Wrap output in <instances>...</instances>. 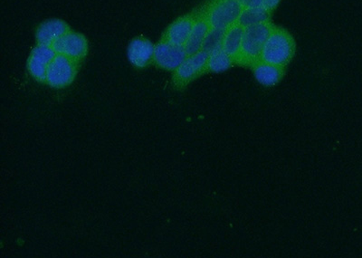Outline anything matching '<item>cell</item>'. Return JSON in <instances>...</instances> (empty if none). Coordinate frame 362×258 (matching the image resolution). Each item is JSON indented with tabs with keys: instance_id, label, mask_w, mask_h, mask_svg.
I'll list each match as a JSON object with an SVG mask.
<instances>
[{
	"instance_id": "obj_15",
	"label": "cell",
	"mask_w": 362,
	"mask_h": 258,
	"mask_svg": "<svg viewBox=\"0 0 362 258\" xmlns=\"http://www.w3.org/2000/svg\"><path fill=\"white\" fill-rule=\"evenodd\" d=\"M270 13L263 8H244L238 23L243 28L252 27V25L263 24L269 21Z\"/></svg>"
},
{
	"instance_id": "obj_9",
	"label": "cell",
	"mask_w": 362,
	"mask_h": 258,
	"mask_svg": "<svg viewBox=\"0 0 362 258\" xmlns=\"http://www.w3.org/2000/svg\"><path fill=\"white\" fill-rule=\"evenodd\" d=\"M155 47L151 42L138 37L128 47V58L136 67H144L154 58Z\"/></svg>"
},
{
	"instance_id": "obj_3",
	"label": "cell",
	"mask_w": 362,
	"mask_h": 258,
	"mask_svg": "<svg viewBox=\"0 0 362 258\" xmlns=\"http://www.w3.org/2000/svg\"><path fill=\"white\" fill-rule=\"evenodd\" d=\"M245 6L238 0H218L209 9L208 22L211 28L226 30L238 23Z\"/></svg>"
},
{
	"instance_id": "obj_12",
	"label": "cell",
	"mask_w": 362,
	"mask_h": 258,
	"mask_svg": "<svg viewBox=\"0 0 362 258\" xmlns=\"http://www.w3.org/2000/svg\"><path fill=\"white\" fill-rule=\"evenodd\" d=\"M194 23L195 22L193 19L189 17L182 18L174 22L168 29L167 41L176 46L185 47L192 33Z\"/></svg>"
},
{
	"instance_id": "obj_10",
	"label": "cell",
	"mask_w": 362,
	"mask_h": 258,
	"mask_svg": "<svg viewBox=\"0 0 362 258\" xmlns=\"http://www.w3.org/2000/svg\"><path fill=\"white\" fill-rule=\"evenodd\" d=\"M68 32L67 25L58 19L44 22L37 28V40L40 45L53 46L54 42Z\"/></svg>"
},
{
	"instance_id": "obj_7",
	"label": "cell",
	"mask_w": 362,
	"mask_h": 258,
	"mask_svg": "<svg viewBox=\"0 0 362 258\" xmlns=\"http://www.w3.org/2000/svg\"><path fill=\"white\" fill-rule=\"evenodd\" d=\"M57 52L53 47L40 45L31 53L28 61L29 73L34 78L45 81L48 67L56 57Z\"/></svg>"
},
{
	"instance_id": "obj_4",
	"label": "cell",
	"mask_w": 362,
	"mask_h": 258,
	"mask_svg": "<svg viewBox=\"0 0 362 258\" xmlns=\"http://www.w3.org/2000/svg\"><path fill=\"white\" fill-rule=\"evenodd\" d=\"M76 73L74 60L58 54L48 67L45 81L51 86L62 88L73 82Z\"/></svg>"
},
{
	"instance_id": "obj_13",
	"label": "cell",
	"mask_w": 362,
	"mask_h": 258,
	"mask_svg": "<svg viewBox=\"0 0 362 258\" xmlns=\"http://www.w3.org/2000/svg\"><path fill=\"white\" fill-rule=\"evenodd\" d=\"M244 31L245 28L238 23L231 25L225 31L222 48L226 54L233 58V60H237L239 53H240Z\"/></svg>"
},
{
	"instance_id": "obj_8",
	"label": "cell",
	"mask_w": 362,
	"mask_h": 258,
	"mask_svg": "<svg viewBox=\"0 0 362 258\" xmlns=\"http://www.w3.org/2000/svg\"><path fill=\"white\" fill-rule=\"evenodd\" d=\"M209 54L202 50L186 58L181 66L176 70L177 79L181 83L189 82L206 69Z\"/></svg>"
},
{
	"instance_id": "obj_11",
	"label": "cell",
	"mask_w": 362,
	"mask_h": 258,
	"mask_svg": "<svg viewBox=\"0 0 362 258\" xmlns=\"http://www.w3.org/2000/svg\"><path fill=\"white\" fill-rule=\"evenodd\" d=\"M255 79L260 85L271 87L277 85L282 79L284 67L258 61L253 64Z\"/></svg>"
},
{
	"instance_id": "obj_1",
	"label": "cell",
	"mask_w": 362,
	"mask_h": 258,
	"mask_svg": "<svg viewBox=\"0 0 362 258\" xmlns=\"http://www.w3.org/2000/svg\"><path fill=\"white\" fill-rule=\"evenodd\" d=\"M296 45L292 35L282 28H274L262 51L260 61L284 67L292 59Z\"/></svg>"
},
{
	"instance_id": "obj_14",
	"label": "cell",
	"mask_w": 362,
	"mask_h": 258,
	"mask_svg": "<svg viewBox=\"0 0 362 258\" xmlns=\"http://www.w3.org/2000/svg\"><path fill=\"white\" fill-rule=\"evenodd\" d=\"M210 28H210L208 19H199V20L194 23L189 40H187L185 47H185L187 56H192V54L202 50L204 41H205Z\"/></svg>"
},
{
	"instance_id": "obj_17",
	"label": "cell",
	"mask_w": 362,
	"mask_h": 258,
	"mask_svg": "<svg viewBox=\"0 0 362 258\" xmlns=\"http://www.w3.org/2000/svg\"><path fill=\"white\" fill-rule=\"evenodd\" d=\"M225 31L221 29L210 28L205 41H204L202 50L210 54L221 48Z\"/></svg>"
},
{
	"instance_id": "obj_16",
	"label": "cell",
	"mask_w": 362,
	"mask_h": 258,
	"mask_svg": "<svg viewBox=\"0 0 362 258\" xmlns=\"http://www.w3.org/2000/svg\"><path fill=\"white\" fill-rule=\"evenodd\" d=\"M233 61V58L221 47L209 54L206 69L213 73H223L230 69Z\"/></svg>"
},
{
	"instance_id": "obj_6",
	"label": "cell",
	"mask_w": 362,
	"mask_h": 258,
	"mask_svg": "<svg viewBox=\"0 0 362 258\" xmlns=\"http://www.w3.org/2000/svg\"><path fill=\"white\" fill-rule=\"evenodd\" d=\"M52 47L57 53L73 60L81 59L86 56L87 52L86 38L80 34L71 33V32H67L62 37L54 42Z\"/></svg>"
},
{
	"instance_id": "obj_5",
	"label": "cell",
	"mask_w": 362,
	"mask_h": 258,
	"mask_svg": "<svg viewBox=\"0 0 362 258\" xmlns=\"http://www.w3.org/2000/svg\"><path fill=\"white\" fill-rule=\"evenodd\" d=\"M185 47L163 42L155 47L154 60L158 66L166 70H177L186 60Z\"/></svg>"
},
{
	"instance_id": "obj_2",
	"label": "cell",
	"mask_w": 362,
	"mask_h": 258,
	"mask_svg": "<svg viewBox=\"0 0 362 258\" xmlns=\"http://www.w3.org/2000/svg\"><path fill=\"white\" fill-rule=\"evenodd\" d=\"M274 28L270 21L245 28L240 53L235 61L245 64H254L260 61L264 44Z\"/></svg>"
},
{
	"instance_id": "obj_18",
	"label": "cell",
	"mask_w": 362,
	"mask_h": 258,
	"mask_svg": "<svg viewBox=\"0 0 362 258\" xmlns=\"http://www.w3.org/2000/svg\"><path fill=\"white\" fill-rule=\"evenodd\" d=\"M280 1L281 0H262V8L270 13L276 8Z\"/></svg>"
}]
</instances>
